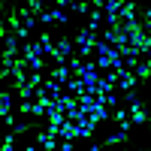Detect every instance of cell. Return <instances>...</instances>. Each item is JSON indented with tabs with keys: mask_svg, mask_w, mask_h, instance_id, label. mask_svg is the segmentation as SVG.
<instances>
[{
	"mask_svg": "<svg viewBox=\"0 0 151 151\" xmlns=\"http://www.w3.org/2000/svg\"><path fill=\"white\" fill-rule=\"evenodd\" d=\"M127 118H130L133 124H151L148 112L142 109V103H139V100H133V103H127Z\"/></svg>",
	"mask_w": 151,
	"mask_h": 151,
	"instance_id": "6da1fadb",
	"label": "cell"
},
{
	"mask_svg": "<svg viewBox=\"0 0 151 151\" xmlns=\"http://www.w3.org/2000/svg\"><path fill=\"white\" fill-rule=\"evenodd\" d=\"M58 139H79V124L67 118L64 124H60V136H58Z\"/></svg>",
	"mask_w": 151,
	"mask_h": 151,
	"instance_id": "7a4b0ae2",
	"label": "cell"
},
{
	"mask_svg": "<svg viewBox=\"0 0 151 151\" xmlns=\"http://www.w3.org/2000/svg\"><path fill=\"white\" fill-rule=\"evenodd\" d=\"M36 21H42V24H48V21H67V12H60L58 6H52V9H45Z\"/></svg>",
	"mask_w": 151,
	"mask_h": 151,
	"instance_id": "3957f363",
	"label": "cell"
},
{
	"mask_svg": "<svg viewBox=\"0 0 151 151\" xmlns=\"http://www.w3.org/2000/svg\"><path fill=\"white\" fill-rule=\"evenodd\" d=\"M112 121L121 124V130H124V133H130V127H133V121L127 118V109H115V112H112Z\"/></svg>",
	"mask_w": 151,
	"mask_h": 151,
	"instance_id": "277c9868",
	"label": "cell"
},
{
	"mask_svg": "<svg viewBox=\"0 0 151 151\" xmlns=\"http://www.w3.org/2000/svg\"><path fill=\"white\" fill-rule=\"evenodd\" d=\"M136 85H139V79H136V76H133L130 70H124V76L118 79V85H115V88H121V91H133Z\"/></svg>",
	"mask_w": 151,
	"mask_h": 151,
	"instance_id": "5b68a950",
	"label": "cell"
},
{
	"mask_svg": "<svg viewBox=\"0 0 151 151\" xmlns=\"http://www.w3.org/2000/svg\"><path fill=\"white\" fill-rule=\"evenodd\" d=\"M52 79H55V82H60V85H67V82L73 79V73H70V67H67V64H60V67H52Z\"/></svg>",
	"mask_w": 151,
	"mask_h": 151,
	"instance_id": "8992f818",
	"label": "cell"
},
{
	"mask_svg": "<svg viewBox=\"0 0 151 151\" xmlns=\"http://www.w3.org/2000/svg\"><path fill=\"white\" fill-rule=\"evenodd\" d=\"M12 115V91H3L0 94V118Z\"/></svg>",
	"mask_w": 151,
	"mask_h": 151,
	"instance_id": "52a82bcc",
	"label": "cell"
},
{
	"mask_svg": "<svg viewBox=\"0 0 151 151\" xmlns=\"http://www.w3.org/2000/svg\"><path fill=\"white\" fill-rule=\"evenodd\" d=\"M133 76H136V79H139V82H145L148 76H151V60H139V67L133 70Z\"/></svg>",
	"mask_w": 151,
	"mask_h": 151,
	"instance_id": "ba28073f",
	"label": "cell"
},
{
	"mask_svg": "<svg viewBox=\"0 0 151 151\" xmlns=\"http://www.w3.org/2000/svg\"><path fill=\"white\" fill-rule=\"evenodd\" d=\"M118 18H121V21H130V18H136V6H133V3H121V9H118Z\"/></svg>",
	"mask_w": 151,
	"mask_h": 151,
	"instance_id": "9c48e42d",
	"label": "cell"
},
{
	"mask_svg": "<svg viewBox=\"0 0 151 151\" xmlns=\"http://www.w3.org/2000/svg\"><path fill=\"white\" fill-rule=\"evenodd\" d=\"M27 12H30L33 18H40L42 12H45V3H42V0H27Z\"/></svg>",
	"mask_w": 151,
	"mask_h": 151,
	"instance_id": "30bf717a",
	"label": "cell"
},
{
	"mask_svg": "<svg viewBox=\"0 0 151 151\" xmlns=\"http://www.w3.org/2000/svg\"><path fill=\"white\" fill-rule=\"evenodd\" d=\"M55 45H58V52L64 55V58H70V52H73V40H70V36H60Z\"/></svg>",
	"mask_w": 151,
	"mask_h": 151,
	"instance_id": "8fae6325",
	"label": "cell"
},
{
	"mask_svg": "<svg viewBox=\"0 0 151 151\" xmlns=\"http://www.w3.org/2000/svg\"><path fill=\"white\" fill-rule=\"evenodd\" d=\"M45 91L52 94L55 100H60V94H64V85H60V82H55V79H48V82H45Z\"/></svg>",
	"mask_w": 151,
	"mask_h": 151,
	"instance_id": "7c38bea8",
	"label": "cell"
},
{
	"mask_svg": "<svg viewBox=\"0 0 151 151\" xmlns=\"http://www.w3.org/2000/svg\"><path fill=\"white\" fill-rule=\"evenodd\" d=\"M40 45H42V55H52L55 52V42H52V36H48L45 30L40 33Z\"/></svg>",
	"mask_w": 151,
	"mask_h": 151,
	"instance_id": "4fadbf2b",
	"label": "cell"
},
{
	"mask_svg": "<svg viewBox=\"0 0 151 151\" xmlns=\"http://www.w3.org/2000/svg\"><path fill=\"white\" fill-rule=\"evenodd\" d=\"M40 85H42V73H33L30 79H27V88H30V91H36Z\"/></svg>",
	"mask_w": 151,
	"mask_h": 151,
	"instance_id": "5bb4252c",
	"label": "cell"
},
{
	"mask_svg": "<svg viewBox=\"0 0 151 151\" xmlns=\"http://www.w3.org/2000/svg\"><path fill=\"white\" fill-rule=\"evenodd\" d=\"M12 148H15V133L9 130V133L3 136V151H12Z\"/></svg>",
	"mask_w": 151,
	"mask_h": 151,
	"instance_id": "9a60e30c",
	"label": "cell"
},
{
	"mask_svg": "<svg viewBox=\"0 0 151 151\" xmlns=\"http://www.w3.org/2000/svg\"><path fill=\"white\" fill-rule=\"evenodd\" d=\"M94 64H97V70H112V64H109V58H106V55H100Z\"/></svg>",
	"mask_w": 151,
	"mask_h": 151,
	"instance_id": "2e32d148",
	"label": "cell"
},
{
	"mask_svg": "<svg viewBox=\"0 0 151 151\" xmlns=\"http://www.w3.org/2000/svg\"><path fill=\"white\" fill-rule=\"evenodd\" d=\"M76 12H91V3H73Z\"/></svg>",
	"mask_w": 151,
	"mask_h": 151,
	"instance_id": "e0dca14e",
	"label": "cell"
},
{
	"mask_svg": "<svg viewBox=\"0 0 151 151\" xmlns=\"http://www.w3.org/2000/svg\"><path fill=\"white\" fill-rule=\"evenodd\" d=\"M133 100H136V88L133 91H124V103H133Z\"/></svg>",
	"mask_w": 151,
	"mask_h": 151,
	"instance_id": "ac0fdd59",
	"label": "cell"
}]
</instances>
